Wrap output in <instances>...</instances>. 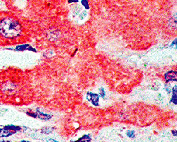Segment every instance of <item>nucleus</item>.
Segmentation results:
<instances>
[{
	"instance_id": "f03ea898",
	"label": "nucleus",
	"mask_w": 177,
	"mask_h": 142,
	"mask_svg": "<svg viewBox=\"0 0 177 142\" xmlns=\"http://www.w3.org/2000/svg\"><path fill=\"white\" fill-rule=\"evenodd\" d=\"M20 130L19 127H16L14 126H5L4 129L0 130V137H9L14 133L16 132L17 130Z\"/></svg>"
},
{
	"instance_id": "20e7f679",
	"label": "nucleus",
	"mask_w": 177,
	"mask_h": 142,
	"mask_svg": "<svg viewBox=\"0 0 177 142\" xmlns=\"http://www.w3.org/2000/svg\"><path fill=\"white\" fill-rule=\"evenodd\" d=\"M165 79L167 82L177 81V72L174 70L169 71L165 75Z\"/></svg>"
},
{
	"instance_id": "423d86ee",
	"label": "nucleus",
	"mask_w": 177,
	"mask_h": 142,
	"mask_svg": "<svg viewBox=\"0 0 177 142\" xmlns=\"http://www.w3.org/2000/svg\"><path fill=\"white\" fill-rule=\"evenodd\" d=\"M91 141V137L88 135H85L82 138L79 139V141Z\"/></svg>"
},
{
	"instance_id": "6e6552de",
	"label": "nucleus",
	"mask_w": 177,
	"mask_h": 142,
	"mask_svg": "<svg viewBox=\"0 0 177 142\" xmlns=\"http://www.w3.org/2000/svg\"><path fill=\"white\" fill-rule=\"evenodd\" d=\"M171 47L172 48H177V38L176 40H174L173 43H172V45H171Z\"/></svg>"
},
{
	"instance_id": "39448f33",
	"label": "nucleus",
	"mask_w": 177,
	"mask_h": 142,
	"mask_svg": "<svg viewBox=\"0 0 177 142\" xmlns=\"http://www.w3.org/2000/svg\"><path fill=\"white\" fill-rule=\"evenodd\" d=\"M171 102H173L174 105H177V85L174 86L173 88V94H172Z\"/></svg>"
},
{
	"instance_id": "1a4fd4ad",
	"label": "nucleus",
	"mask_w": 177,
	"mask_h": 142,
	"mask_svg": "<svg viewBox=\"0 0 177 142\" xmlns=\"http://www.w3.org/2000/svg\"><path fill=\"white\" fill-rule=\"evenodd\" d=\"M99 92H100L101 96L102 97V98H104V96H105L104 89H103V88H100V89H99Z\"/></svg>"
},
{
	"instance_id": "7ed1b4c3",
	"label": "nucleus",
	"mask_w": 177,
	"mask_h": 142,
	"mask_svg": "<svg viewBox=\"0 0 177 142\" xmlns=\"http://www.w3.org/2000/svg\"><path fill=\"white\" fill-rule=\"evenodd\" d=\"M87 98L90 101L94 106H99V95L97 94L88 92L87 94Z\"/></svg>"
},
{
	"instance_id": "9b49d317",
	"label": "nucleus",
	"mask_w": 177,
	"mask_h": 142,
	"mask_svg": "<svg viewBox=\"0 0 177 142\" xmlns=\"http://www.w3.org/2000/svg\"><path fill=\"white\" fill-rule=\"evenodd\" d=\"M172 132L174 133V134H173L174 135H177V132H174V131H172Z\"/></svg>"
},
{
	"instance_id": "f257e3e1",
	"label": "nucleus",
	"mask_w": 177,
	"mask_h": 142,
	"mask_svg": "<svg viewBox=\"0 0 177 142\" xmlns=\"http://www.w3.org/2000/svg\"><path fill=\"white\" fill-rule=\"evenodd\" d=\"M23 28L16 19L6 16L0 20V36L6 39H14L21 36Z\"/></svg>"
},
{
	"instance_id": "9d476101",
	"label": "nucleus",
	"mask_w": 177,
	"mask_h": 142,
	"mask_svg": "<svg viewBox=\"0 0 177 142\" xmlns=\"http://www.w3.org/2000/svg\"><path fill=\"white\" fill-rule=\"evenodd\" d=\"M86 16H87V13H86L85 12H84L82 13L80 15H79V18H80L81 19H84L85 18Z\"/></svg>"
},
{
	"instance_id": "0eeeda50",
	"label": "nucleus",
	"mask_w": 177,
	"mask_h": 142,
	"mask_svg": "<svg viewBox=\"0 0 177 142\" xmlns=\"http://www.w3.org/2000/svg\"><path fill=\"white\" fill-rule=\"evenodd\" d=\"M127 135L130 137V138H134L135 137V132L133 131H129V132H127Z\"/></svg>"
}]
</instances>
